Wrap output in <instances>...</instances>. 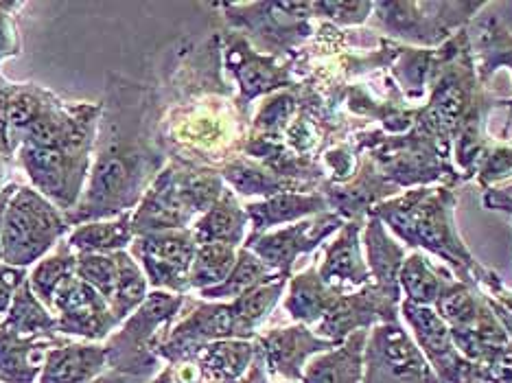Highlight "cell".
<instances>
[{
	"label": "cell",
	"mask_w": 512,
	"mask_h": 383,
	"mask_svg": "<svg viewBox=\"0 0 512 383\" xmlns=\"http://www.w3.org/2000/svg\"><path fill=\"white\" fill-rule=\"evenodd\" d=\"M256 344L261 348L265 359L267 373L283 377L285 381L298 383L309 364V357L327 353L337 344L320 338L305 324H294V327L272 329L265 335H256Z\"/></svg>",
	"instance_id": "obj_14"
},
{
	"label": "cell",
	"mask_w": 512,
	"mask_h": 383,
	"mask_svg": "<svg viewBox=\"0 0 512 383\" xmlns=\"http://www.w3.org/2000/svg\"><path fill=\"white\" fill-rule=\"evenodd\" d=\"M375 11V3H364V0H357V3H313V14L324 16L333 20L335 25H346V27H357L364 25V22L372 16Z\"/></svg>",
	"instance_id": "obj_39"
},
{
	"label": "cell",
	"mask_w": 512,
	"mask_h": 383,
	"mask_svg": "<svg viewBox=\"0 0 512 383\" xmlns=\"http://www.w3.org/2000/svg\"><path fill=\"white\" fill-rule=\"evenodd\" d=\"M484 3H375L381 31L421 46L445 44L451 31L480 14Z\"/></svg>",
	"instance_id": "obj_5"
},
{
	"label": "cell",
	"mask_w": 512,
	"mask_h": 383,
	"mask_svg": "<svg viewBox=\"0 0 512 383\" xmlns=\"http://www.w3.org/2000/svg\"><path fill=\"white\" fill-rule=\"evenodd\" d=\"M68 340L25 338L0 327V383H38L51 348Z\"/></svg>",
	"instance_id": "obj_19"
},
{
	"label": "cell",
	"mask_w": 512,
	"mask_h": 383,
	"mask_svg": "<svg viewBox=\"0 0 512 383\" xmlns=\"http://www.w3.org/2000/svg\"><path fill=\"white\" fill-rule=\"evenodd\" d=\"M237 263V248L226 243H200L189 274L191 289H211L224 283Z\"/></svg>",
	"instance_id": "obj_33"
},
{
	"label": "cell",
	"mask_w": 512,
	"mask_h": 383,
	"mask_svg": "<svg viewBox=\"0 0 512 383\" xmlns=\"http://www.w3.org/2000/svg\"><path fill=\"white\" fill-rule=\"evenodd\" d=\"M57 331L64 335H77L88 342L106 340L119 327L108 300L95 287L75 276L53 303Z\"/></svg>",
	"instance_id": "obj_13"
},
{
	"label": "cell",
	"mask_w": 512,
	"mask_h": 383,
	"mask_svg": "<svg viewBox=\"0 0 512 383\" xmlns=\"http://www.w3.org/2000/svg\"><path fill=\"white\" fill-rule=\"evenodd\" d=\"M5 171H7V158L0 154V191H3V180H5Z\"/></svg>",
	"instance_id": "obj_50"
},
{
	"label": "cell",
	"mask_w": 512,
	"mask_h": 383,
	"mask_svg": "<svg viewBox=\"0 0 512 383\" xmlns=\"http://www.w3.org/2000/svg\"><path fill=\"white\" fill-rule=\"evenodd\" d=\"M475 176L484 191L491 189V184L512 178V147L488 149Z\"/></svg>",
	"instance_id": "obj_38"
},
{
	"label": "cell",
	"mask_w": 512,
	"mask_h": 383,
	"mask_svg": "<svg viewBox=\"0 0 512 383\" xmlns=\"http://www.w3.org/2000/svg\"><path fill=\"white\" fill-rule=\"evenodd\" d=\"M362 235H364V248H366V263H368L370 276L375 278V285L381 289V292L401 300L399 272L405 261L403 246L388 235L386 224L372 215H368Z\"/></svg>",
	"instance_id": "obj_22"
},
{
	"label": "cell",
	"mask_w": 512,
	"mask_h": 383,
	"mask_svg": "<svg viewBox=\"0 0 512 383\" xmlns=\"http://www.w3.org/2000/svg\"><path fill=\"white\" fill-rule=\"evenodd\" d=\"M298 110V99L294 92H278L267 99L254 119V138H267L276 141V136L287 130L294 121Z\"/></svg>",
	"instance_id": "obj_37"
},
{
	"label": "cell",
	"mask_w": 512,
	"mask_h": 383,
	"mask_svg": "<svg viewBox=\"0 0 512 383\" xmlns=\"http://www.w3.org/2000/svg\"><path fill=\"white\" fill-rule=\"evenodd\" d=\"M456 283L449 270L429 261L423 252H414L401 265L399 287L405 300L416 305L434 307L436 300Z\"/></svg>",
	"instance_id": "obj_27"
},
{
	"label": "cell",
	"mask_w": 512,
	"mask_h": 383,
	"mask_svg": "<svg viewBox=\"0 0 512 383\" xmlns=\"http://www.w3.org/2000/svg\"><path fill=\"white\" fill-rule=\"evenodd\" d=\"M401 300L392 298L372 283L353 294H342L327 316L318 322L316 335L340 346L355 331H370L377 324L399 322Z\"/></svg>",
	"instance_id": "obj_12"
},
{
	"label": "cell",
	"mask_w": 512,
	"mask_h": 383,
	"mask_svg": "<svg viewBox=\"0 0 512 383\" xmlns=\"http://www.w3.org/2000/svg\"><path fill=\"white\" fill-rule=\"evenodd\" d=\"M329 202L322 193H281L267 197L263 202H254L246 206L248 219L252 224V235H265L272 226H281L300 219L316 217L329 213Z\"/></svg>",
	"instance_id": "obj_21"
},
{
	"label": "cell",
	"mask_w": 512,
	"mask_h": 383,
	"mask_svg": "<svg viewBox=\"0 0 512 383\" xmlns=\"http://www.w3.org/2000/svg\"><path fill=\"white\" fill-rule=\"evenodd\" d=\"M77 276V252L68 246V241H60L49 257H44L36 270L27 278L33 294L53 311L57 294Z\"/></svg>",
	"instance_id": "obj_30"
},
{
	"label": "cell",
	"mask_w": 512,
	"mask_h": 383,
	"mask_svg": "<svg viewBox=\"0 0 512 383\" xmlns=\"http://www.w3.org/2000/svg\"><path fill=\"white\" fill-rule=\"evenodd\" d=\"M362 383H440L401 322L372 327L364 351Z\"/></svg>",
	"instance_id": "obj_6"
},
{
	"label": "cell",
	"mask_w": 512,
	"mask_h": 383,
	"mask_svg": "<svg viewBox=\"0 0 512 383\" xmlns=\"http://www.w3.org/2000/svg\"><path fill=\"white\" fill-rule=\"evenodd\" d=\"M248 213L232 191L221 193L219 200L197 219L193 226V235L197 243H226L237 248L246 239Z\"/></svg>",
	"instance_id": "obj_26"
},
{
	"label": "cell",
	"mask_w": 512,
	"mask_h": 383,
	"mask_svg": "<svg viewBox=\"0 0 512 383\" xmlns=\"http://www.w3.org/2000/svg\"><path fill=\"white\" fill-rule=\"evenodd\" d=\"M221 178L230 182L232 187L237 189V193L265 195V200L267 197H274L281 193H298L296 189L307 187V184L285 180L281 176H276V173L267 167L254 165V162H246V160L228 162V165L221 169Z\"/></svg>",
	"instance_id": "obj_32"
},
{
	"label": "cell",
	"mask_w": 512,
	"mask_h": 383,
	"mask_svg": "<svg viewBox=\"0 0 512 383\" xmlns=\"http://www.w3.org/2000/svg\"><path fill=\"white\" fill-rule=\"evenodd\" d=\"M3 327L25 338H57V320L51 309L33 294L29 281H25L11 303Z\"/></svg>",
	"instance_id": "obj_29"
},
{
	"label": "cell",
	"mask_w": 512,
	"mask_h": 383,
	"mask_svg": "<svg viewBox=\"0 0 512 383\" xmlns=\"http://www.w3.org/2000/svg\"><path fill=\"white\" fill-rule=\"evenodd\" d=\"M458 195L449 184L429 189L418 187L394 195L377 204L368 215L381 219L405 246L423 248L447 261L458 274V281L471 287L491 289L499 276L477 261L458 235L453 213H456Z\"/></svg>",
	"instance_id": "obj_2"
},
{
	"label": "cell",
	"mask_w": 512,
	"mask_h": 383,
	"mask_svg": "<svg viewBox=\"0 0 512 383\" xmlns=\"http://www.w3.org/2000/svg\"><path fill=\"white\" fill-rule=\"evenodd\" d=\"M346 219L337 213H322L316 217L300 219L294 226L265 232L259 237H248L246 248L254 252L265 265L278 274L289 276L300 254H309L316 250L320 243L331 237L333 232L342 230Z\"/></svg>",
	"instance_id": "obj_11"
},
{
	"label": "cell",
	"mask_w": 512,
	"mask_h": 383,
	"mask_svg": "<svg viewBox=\"0 0 512 383\" xmlns=\"http://www.w3.org/2000/svg\"><path fill=\"white\" fill-rule=\"evenodd\" d=\"M119 274H121L119 252L114 254H79L77 252V276L81 281H86L88 285L95 287L97 292L108 300V305L114 296L116 283H119Z\"/></svg>",
	"instance_id": "obj_36"
},
{
	"label": "cell",
	"mask_w": 512,
	"mask_h": 383,
	"mask_svg": "<svg viewBox=\"0 0 512 383\" xmlns=\"http://www.w3.org/2000/svg\"><path fill=\"white\" fill-rule=\"evenodd\" d=\"M482 202L488 211H497V213H504V215L512 217V197L506 195L504 191L488 189V191H484Z\"/></svg>",
	"instance_id": "obj_45"
},
{
	"label": "cell",
	"mask_w": 512,
	"mask_h": 383,
	"mask_svg": "<svg viewBox=\"0 0 512 383\" xmlns=\"http://www.w3.org/2000/svg\"><path fill=\"white\" fill-rule=\"evenodd\" d=\"M197 246L200 243L193 230L180 228L136 237L132 252L151 285L160 292H176L182 296L186 289H191L189 274Z\"/></svg>",
	"instance_id": "obj_9"
},
{
	"label": "cell",
	"mask_w": 512,
	"mask_h": 383,
	"mask_svg": "<svg viewBox=\"0 0 512 383\" xmlns=\"http://www.w3.org/2000/svg\"><path fill=\"white\" fill-rule=\"evenodd\" d=\"M182 305L184 296L180 294L160 289L147 294L145 303L125 320L123 329L108 338V368L132 379L156 375L160 364L156 348L162 342L160 329L176 318Z\"/></svg>",
	"instance_id": "obj_4"
},
{
	"label": "cell",
	"mask_w": 512,
	"mask_h": 383,
	"mask_svg": "<svg viewBox=\"0 0 512 383\" xmlns=\"http://www.w3.org/2000/svg\"><path fill=\"white\" fill-rule=\"evenodd\" d=\"M66 232L68 217L62 208L36 189L18 187L7 206L0 235L3 263L27 270L33 261H42Z\"/></svg>",
	"instance_id": "obj_3"
},
{
	"label": "cell",
	"mask_w": 512,
	"mask_h": 383,
	"mask_svg": "<svg viewBox=\"0 0 512 383\" xmlns=\"http://www.w3.org/2000/svg\"><path fill=\"white\" fill-rule=\"evenodd\" d=\"M20 184H7V187L0 191V235H3V222H5V213L7 206L11 202V197L18 191ZM0 261H3V246H0Z\"/></svg>",
	"instance_id": "obj_47"
},
{
	"label": "cell",
	"mask_w": 512,
	"mask_h": 383,
	"mask_svg": "<svg viewBox=\"0 0 512 383\" xmlns=\"http://www.w3.org/2000/svg\"><path fill=\"white\" fill-rule=\"evenodd\" d=\"M134 237L132 213H123L112 222L81 224L66 241L79 254H114L130 246Z\"/></svg>",
	"instance_id": "obj_28"
},
{
	"label": "cell",
	"mask_w": 512,
	"mask_h": 383,
	"mask_svg": "<svg viewBox=\"0 0 512 383\" xmlns=\"http://www.w3.org/2000/svg\"><path fill=\"white\" fill-rule=\"evenodd\" d=\"M226 62L230 73L237 77L243 106L267 92L294 86V79L285 66H278L272 55H261L250 49V44L237 33L228 36Z\"/></svg>",
	"instance_id": "obj_15"
},
{
	"label": "cell",
	"mask_w": 512,
	"mask_h": 383,
	"mask_svg": "<svg viewBox=\"0 0 512 383\" xmlns=\"http://www.w3.org/2000/svg\"><path fill=\"white\" fill-rule=\"evenodd\" d=\"M484 294H486V296H491L499 307L506 309V311L510 313V316H512V292H510V289H508L502 281L495 283L491 289H486Z\"/></svg>",
	"instance_id": "obj_46"
},
{
	"label": "cell",
	"mask_w": 512,
	"mask_h": 383,
	"mask_svg": "<svg viewBox=\"0 0 512 383\" xmlns=\"http://www.w3.org/2000/svg\"><path fill=\"white\" fill-rule=\"evenodd\" d=\"M27 278L29 274L25 268H14V265L0 261V327H3L11 303H14L16 292L25 285Z\"/></svg>",
	"instance_id": "obj_40"
},
{
	"label": "cell",
	"mask_w": 512,
	"mask_h": 383,
	"mask_svg": "<svg viewBox=\"0 0 512 383\" xmlns=\"http://www.w3.org/2000/svg\"><path fill=\"white\" fill-rule=\"evenodd\" d=\"M499 191H504L506 195H510V197H512V182L508 184V187H504V189H499Z\"/></svg>",
	"instance_id": "obj_51"
},
{
	"label": "cell",
	"mask_w": 512,
	"mask_h": 383,
	"mask_svg": "<svg viewBox=\"0 0 512 383\" xmlns=\"http://www.w3.org/2000/svg\"><path fill=\"white\" fill-rule=\"evenodd\" d=\"M364 226V219H348L324 250V261L318 270L324 283L335 287H342L344 283L355 287L370 285L372 276L364 259L362 241H359Z\"/></svg>",
	"instance_id": "obj_17"
},
{
	"label": "cell",
	"mask_w": 512,
	"mask_h": 383,
	"mask_svg": "<svg viewBox=\"0 0 512 383\" xmlns=\"http://www.w3.org/2000/svg\"><path fill=\"white\" fill-rule=\"evenodd\" d=\"M346 294L342 287H335L322 281V276L316 268H309L292 276L289 283V294L285 298V309L298 324H318L329 309L335 305V300Z\"/></svg>",
	"instance_id": "obj_24"
},
{
	"label": "cell",
	"mask_w": 512,
	"mask_h": 383,
	"mask_svg": "<svg viewBox=\"0 0 512 383\" xmlns=\"http://www.w3.org/2000/svg\"><path fill=\"white\" fill-rule=\"evenodd\" d=\"M119 261H121V274H119V283H116L114 296L110 300V309L119 322H125L132 313L145 303L147 298V276L143 272L138 261L130 257L125 250L119 252Z\"/></svg>",
	"instance_id": "obj_35"
},
{
	"label": "cell",
	"mask_w": 512,
	"mask_h": 383,
	"mask_svg": "<svg viewBox=\"0 0 512 383\" xmlns=\"http://www.w3.org/2000/svg\"><path fill=\"white\" fill-rule=\"evenodd\" d=\"M484 307H486V296L480 287H471L456 281L436 300L434 311L442 320H445L449 329H460V327H467V324H471L477 316H480V311Z\"/></svg>",
	"instance_id": "obj_34"
},
{
	"label": "cell",
	"mask_w": 512,
	"mask_h": 383,
	"mask_svg": "<svg viewBox=\"0 0 512 383\" xmlns=\"http://www.w3.org/2000/svg\"><path fill=\"white\" fill-rule=\"evenodd\" d=\"M482 383H512V346L499 351L491 362L480 366Z\"/></svg>",
	"instance_id": "obj_43"
},
{
	"label": "cell",
	"mask_w": 512,
	"mask_h": 383,
	"mask_svg": "<svg viewBox=\"0 0 512 383\" xmlns=\"http://www.w3.org/2000/svg\"><path fill=\"white\" fill-rule=\"evenodd\" d=\"M283 383H294V381H283Z\"/></svg>",
	"instance_id": "obj_52"
},
{
	"label": "cell",
	"mask_w": 512,
	"mask_h": 383,
	"mask_svg": "<svg viewBox=\"0 0 512 383\" xmlns=\"http://www.w3.org/2000/svg\"><path fill=\"white\" fill-rule=\"evenodd\" d=\"M18 165L33 187L68 215L77 206L90 167V149H40L22 145Z\"/></svg>",
	"instance_id": "obj_7"
},
{
	"label": "cell",
	"mask_w": 512,
	"mask_h": 383,
	"mask_svg": "<svg viewBox=\"0 0 512 383\" xmlns=\"http://www.w3.org/2000/svg\"><path fill=\"white\" fill-rule=\"evenodd\" d=\"M256 357L252 340H221L208 344L191 362L202 383H241Z\"/></svg>",
	"instance_id": "obj_23"
},
{
	"label": "cell",
	"mask_w": 512,
	"mask_h": 383,
	"mask_svg": "<svg viewBox=\"0 0 512 383\" xmlns=\"http://www.w3.org/2000/svg\"><path fill=\"white\" fill-rule=\"evenodd\" d=\"M108 368L106 346L64 342L49 351L38 383H92Z\"/></svg>",
	"instance_id": "obj_18"
},
{
	"label": "cell",
	"mask_w": 512,
	"mask_h": 383,
	"mask_svg": "<svg viewBox=\"0 0 512 383\" xmlns=\"http://www.w3.org/2000/svg\"><path fill=\"white\" fill-rule=\"evenodd\" d=\"M401 316L414 333V342L421 348L427 364L432 366L440 383H482L480 366L464 359L451 340V331L434 307L401 300Z\"/></svg>",
	"instance_id": "obj_10"
},
{
	"label": "cell",
	"mask_w": 512,
	"mask_h": 383,
	"mask_svg": "<svg viewBox=\"0 0 512 383\" xmlns=\"http://www.w3.org/2000/svg\"><path fill=\"white\" fill-rule=\"evenodd\" d=\"M333 176V184H346L355 173V149L348 145H337L324 156Z\"/></svg>",
	"instance_id": "obj_42"
},
{
	"label": "cell",
	"mask_w": 512,
	"mask_h": 383,
	"mask_svg": "<svg viewBox=\"0 0 512 383\" xmlns=\"http://www.w3.org/2000/svg\"><path fill=\"white\" fill-rule=\"evenodd\" d=\"M191 219L193 213L186 208L178 189L176 169L169 165L158 173L151 187L145 191L143 202L132 217V228L136 237H143L151 235V232L186 228Z\"/></svg>",
	"instance_id": "obj_16"
},
{
	"label": "cell",
	"mask_w": 512,
	"mask_h": 383,
	"mask_svg": "<svg viewBox=\"0 0 512 383\" xmlns=\"http://www.w3.org/2000/svg\"><path fill=\"white\" fill-rule=\"evenodd\" d=\"M368 333L355 331L340 346L313 357L300 383H362Z\"/></svg>",
	"instance_id": "obj_20"
},
{
	"label": "cell",
	"mask_w": 512,
	"mask_h": 383,
	"mask_svg": "<svg viewBox=\"0 0 512 383\" xmlns=\"http://www.w3.org/2000/svg\"><path fill=\"white\" fill-rule=\"evenodd\" d=\"M110 97L114 101L103 106V138L86 200L75 206V215H68V224L130 213L160 169L162 152L145 121L149 101L143 90L119 86L110 90Z\"/></svg>",
	"instance_id": "obj_1"
},
{
	"label": "cell",
	"mask_w": 512,
	"mask_h": 383,
	"mask_svg": "<svg viewBox=\"0 0 512 383\" xmlns=\"http://www.w3.org/2000/svg\"><path fill=\"white\" fill-rule=\"evenodd\" d=\"M127 379L130 377H123V375H119V373H103L99 379H95L92 383H127Z\"/></svg>",
	"instance_id": "obj_48"
},
{
	"label": "cell",
	"mask_w": 512,
	"mask_h": 383,
	"mask_svg": "<svg viewBox=\"0 0 512 383\" xmlns=\"http://www.w3.org/2000/svg\"><path fill=\"white\" fill-rule=\"evenodd\" d=\"M221 340H254L243 327L239 313L232 303L197 305L191 316L169 329L156 348L160 359H167L171 366L191 362L208 344Z\"/></svg>",
	"instance_id": "obj_8"
},
{
	"label": "cell",
	"mask_w": 512,
	"mask_h": 383,
	"mask_svg": "<svg viewBox=\"0 0 512 383\" xmlns=\"http://www.w3.org/2000/svg\"><path fill=\"white\" fill-rule=\"evenodd\" d=\"M281 274L274 272L270 265H265L254 252L241 248L237 252V263L224 283H219L211 289H204L202 298L206 300H237L239 296L252 292L254 287L270 283Z\"/></svg>",
	"instance_id": "obj_31"
},
{
	"label": "cell",
	"mask_w": 512,
	"mask_h": 383,
	"mask_svg": "<svg viewBox=\"0 0 512 383\" xmlns=\"http://www.w3.org/2000/svg\"><path fill=\"white\" fill-rule=\"evenodd\" d=\"M16 84H9L3 77H0V154L7 160L14 156V149H11V138H9V123H7V108H9V97L14 92Z\"/></svg>",
	"instance_id": "obj_44"
},
{
	"label": "cell",
	"mask_w": 512,
	"mask_h": 383,
	"mask_svg": "<svg viewBox=\"0 0 512 383\" xmlns=\"http://www.w3.org/2000/svg\"><path fill=\"white\" fill-rule=\"evenodd\" d=\"M20 7L22 3H0V62L20 53L18 29L14 18H11V14Z\"/></svg>",
	"instance_id": "obj_41"
},
{
	"label": "cell",
	"mask_w": 512,
	"mask_h": 383,
	"mask_svg": "<svg viewBox=\"0 0 512 383\" xmlns=\"http://www.w3.org/2000/svg\"><path fill=\"white\" fill-rule=\"evenodd\" d=\"M151 383H178L176 377H173V368L167 366L165 370H160V373L154 377V381Z\"/></svg>",
	"instance_id": "obj_49"
},
{
	"label": "cell",
	"mask_w": 512,
	"mask_h": 383,
	"mask_svg": "<svg viewBox=\"0 0 512 383\" xmlns=\"http://www.w3.org/2000/svg\"><path fill=\"white\" fill-rule=\"evenodd\" d=\"M469 40L473 55H477L475 71L480 81H486L502 66H508L512 71V33L497 20V16H482L475 20ZM499 106H510L512 119V99L499 101Z\"/></svg>",
	"instance_id": "obj_25"
}]
</instances>
